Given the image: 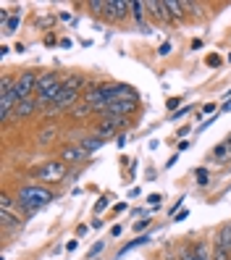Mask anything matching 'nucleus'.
Segmentation results:
<instances>
[{"label": "nucleus", "instance_id": "393cba45", "mask_svg": "<svg viewBox=\"0 0 231 260\" xmlns=\"http://www.w3.org/2000/svg\"><path fill=\"white\" fill-rule=\"evenodd\" d=\"M160 200H163V197H160V194H150V197H147V203H150V205H158Z\"/></svg>", "mask_w": 231, "mask_h": 260}, {"label": "nucleus", "instance_id": "aec40b11", "mask_svg": "<svg viewBox=\"0 0 231 260\" xmlns=\"http://www.w3.org/2000/svg\"><path fill=\"white\" fill-rule=\"evenodd\" d=\"M194 176H197V181H200V184H208V179H210V174L205 171V168H197V171H194Z\"/></svg>", "mask_w": 231, "mask_h": 260}, {"label": "nucleus", "instance_id": "0eeeda50", "mask_svg": "<svg viewBox=\"0 0 231 260\" xmlns=\"http://www.w3.org/2000/svg\"><path fill=\"white\" fill-rule=\"evenodd\" d=\"M79 100V89H71V87H63L60 92L55 95V100L50 103V111H60V108H69Z\"/></svg>", "mask_w": 231, "mask_h": 260}, {"label": "nucleus", "instance_id": "f8f14e48", "mask_svg": "<svg viewBox=\"0 0 231 260\" xmlns=\"http://www.w3.org/2000/svg\"><path fill=\"white\" fill-rule=\"evenodd\" d=\"M192 250H194L197 260H213V244H208L205 239H203V242H194Z\"/></svg>", "mask_w": 231, "mask_h": 260}, {"label": "nucleus", "instance_id": "423d86ee", "mask_svg": "<svg viewBox=\"0 0 231 260\" xmlns=\"http://www.w3.org/2000/svg\"><path fill=\"white\" fill-rule=\"evenodd\" d=\"M129 13H131V3H129V0H105V6H103V16L113 19V21L126 19Z\"/></svg>", "mask_w": 231, "mask_h": 260}, {"label": "nucleus", "instance_id": "1a4fd4ad", "mask_svg": "<svg viewBox=\"0 0 231 260\" xmlns=\"http://www.w3.org/2000/svg\"><path fill=\"white\" fill-rule=\"evenodd\" d=\"M87 155H89V152L82 145H71V147H66L63 152H60V160H63V163H82Z\"/></svg>", "mask_w": 231, "mask_h": 260}, {"label": "nucleus", "instance_id": "a211bd4d", "mask_svg": "<svg viewBox=\"0 0 231 260\" xmlns=\"http://www.w3.org/2000/svg\"><path fill=\"white\" fill-rule=\"evenodd\" d=\"M19 24H21V16H11L8 21H6V35H13L19 29Z\"/></svg>", "mask_w": 231, "mask_h": 260}, {"label": "nucleus", "instance_id": "dca6fc26", "mask_svg": "<svg viewBox=\"0 0 231 260\" xmlns=\"http://www.w3.org/2000/svg\"><path fill=\"white\" fill-rule=\"evenodd\" d=\"M55 134H58V129H55V126H50V129H45V132H40V137H37V142H40V145H50V142L55 140Z\"/></svg>", "mask_w": 231, "mask_h": 260}, {"label": "nucleus", "instance_id": "5701e85b", "mask_svg": "<svg viewBox=\"0 0 231 260\" xmlns=\"http://www.w3.org/2000/svg\"><path fill=\"white\" fill-rule=\"evenodd\" d=\"M168 53H171V42H163L158 48V55H168Z\"/></svg>", "mask_w": 231, "mask_h": 260}, {"label": "nucleus", "instance_id": "6ab92c4d", "mask_svg": "<svg viewBox=\"0 0 231 260\" xmlns=\"http://www.w3.org/2000/svg\"><path fill=\"white\" fill-rule=\"evenodd\" d=\"M176 257H179V260H197V255H194L192 247H181V250L176 252Z\"/></svg>", "mask_w": 231, "mask_h": 260}, {"label": "nucleus", "instance_id": "9d476101", "mask_svg": "<svg viewBox=\"0 0 231 260\" xmlns=\"http://www.w3.org/2000/svg\"><path fill=\"white\" fill-rule=\"evenodd\" d=\"M37 108H40V103H37V100H21L16 108H13V118H29Z\"/></svg>", "mask_w": 231, "mask_h": 260}, {"label": "nucleus", "instance_id": "412c9836", "mask_svg": "<svg viewBox=\"0 0 231 260\" xmlns=\"http://www.w3.org/2000/svg\"><path fill=\"white\" fill-rule=\"evenodd\" d=\"M87 111H92L89 105H82V108H74V111H71V118H84V116H87Z\"/></svg>", "mask_w": 231, "mask_h": 260}, {"label": "nucleus", "instance_id": "b1692460", "mask_svg": "<svg viewBox=\"0 0 231 260\" xmlns=\"http://www.w3.org/2000/svg\"><path fill=\"white\" fill-rule=\"evenodd\" d=\"M105 208H108V200H105V197H103V200H100V203L95 205V213H103Z\"/></svg>", "mask_w": 231, "mask_h": 260}, {"label": "nucleus", "instance_id": "4468645a", "mask_svg": "<svg viewBox=\"0 0 231 260\" xmlns=\"http://www.w3.org/2000/svg\"><path fill=\"white\" fill-rule=\"evenodd\" d=\"M87 152H92V150H97L100 145H103V137H82V142H79Z\"/></svg>", "mask_w": 231, "mask_h": 260}, {"label": "nucleus", "instance_id": "39448f33", "mask_svg": "<svg viewBox=\"0 0 231 260\" xmlns=\"http://www.w3.org/2000/svg\"><path fill=\"white\" fill-rule=\"evenodd\" d=\"M137 105H140V100L137 98H129V100H118V103H113V105H108V108L103 111V116L111 121V118H126L129 113H134L137 111Z\"/></svg>", "mask_w": 231, "mask_h": 260}, {"label": "nucleus", "instance_id": "7ed1b4c3", "mask_svg": "<svg viewBox=\"0 0 231 260\" xmlns=\"http://www.w3.org/2000/svg\"><path fill=\"white\" fill-rule=\"evenodd\" d=\"M35 176L40 181H48V184H55V181H63L66 179V163L63 160H48V163H42Z\"/></svg>", "mask_w": 231, "mask_h": 260}, {"label": "nucleus", "instance_id": "ddd939ff", "mask_svg": "<svg viewBox=\"0 0 231 260\" xmlns=\"http://www.w3.org/2000/svg\"><path fill=\"white\" fill-rule=\"evenodd\" d=\"M145 8H150L155 16L160 19V21H168L171 19V13H168V8H166V3H145Z\"/></svg>", "mask_w": 231, "mask_h": 260}, {"label": "nucleus", "instance_id": "6e6552de", "mask_svg": "<svg viewBox=\"0 0 231 260\" xmlns=\"http://www.w3.org/2000/svg\"><path fill=\"white\" fill-rule=\"evenodd\" d=\"M213 247L231 255V223H226V226L218 229V234H215V239H213Z\"/></svg>", "mask_w": 231, "mask_h": 260}, {"label": "nucleus", "instance_id": "f257e3e1", "mask_svg": "<svg viewBox=\"0 0 231 260\" xmlns=\"http://www.w3.org/2000/svg\"><path fill=\"white\" fill-rule=\"evenodd\" d=\"M53 200V192L50 189H45L40 184H29V187H21L19 194H16V205L24 208L26 213H35L40 208H45Z\"/></svg>", "mask_w": 231, "mask_h": 260}, {"label": "nucleus", "instance_id": "2eb2a0df", "mask_svg": "<svg viewBox=\"0 0 231 260\" xmlns=\"http://www.w3.org/2000/svg\"><path fill=\"white\" fill-rule=\"evenodd\" d=\"M166 8H168V13H171V19H179V16H184V3H176V0H166Z\"/></svg>", "mask_w": 231, "mask_h": 260}, {"label": "nucleus", "instance_id": "a878e982", "mask_svg": "<svg viewBox=\"0 0 231 260\" xmlns=\"http://www.w3.org/2000/svg\"><path fill=\"white\" fill-rule=\"evenodd\" d=\"M100 250H103V242H97V244H95V247H92V250H89V257H95V255H97Z\"/></svg>", "mask_w": 231, "mask_h": 260}, {"label": "nucleus", "instance_id": "f03ea898", "mask_svg": "<svg viewBox=\"0 0 231 260\" xmlns=\"http://www.w3.org/2000/svg\"><path fill=\"white\" fill-rule=\"evenodd\" d=\"M63 89V79H60L58 74H42L40 76V82H37V103H40V108H45L48 105L50 108V103L55 100V95Z\"/></svg>", "mask_w": 231, "mask_h": 260}, {"label": "nucleus", "instance_id": "20e7f679", "mask_svg": "<svg viewBox=\"0 0 231 260\" xmlns=\"http://www.w3.org/2000/svg\"><path fill=\"white\" fill-rule=\"evenodd\" d=\"M37 82H40V76L35 71H24L19 79H16V98L19 103L21 100H32V95H37Z\"/></svg>", "mask_w": 231, "mask_h": 260}, {"label": "nucleus", "instance_id": "bb28decb", "mask_svg": "<svg viewBox=\"0 0 231 260\" xmlns=\"http://www.w3.org/2000/svg\"><path fill=\"white\" fill-rule=\"evenodd\" d=\"M226 150H228V145H221L218 150H215V158H221V155H226Z\"/></svg>", "mask_w": 231, "mask_h": 260}, {"label": "nucleus", "instance_id": "f3484780", "mask_svg": "<svg viewBox=\"0 0 231 260\" xmlns=\"http://www.w3.org/2000/svg\"><path fill=\"white\" fill-rule=\"evenodd\" d=\"M147 242H150V237H137L134 242H129V244H126V247H124V250H121V252H118V257H124V255H126L129 250H134V247H140V244H147Z\"/></svg>", "mask_w": 231, "mask_h": 260}, {"label": "nucleus", "instance_id": "9b49d317", "mask_svg": "<svg viewBox=\"0 0 231 260\" xmlns=\"http://www.w3.org/2000/svg\"><path fill=\"white\" fill-rule=\"evenodd\" d=\"M0 226H3V232L8 234L11 229H19L21 221H19V216H13L11 210H0Z\"/></svg>", "mask_w": 231, "mask_h": 260}, {"label": "nucleus", "instance_id": "4be33fe9", "mask_svg": "<svg viewBox=\"0 0 231 260\" xmlns=\"http://www.w3.org/2000/svg\"><path fill=\"white\" fill-rule=\"evenodd\" d=\"M11 205H13V200H11L8 194H3V197H0V210H11Z\"/></svg>", "mask_w": 231, "mask_h": 260}]
</instances>
